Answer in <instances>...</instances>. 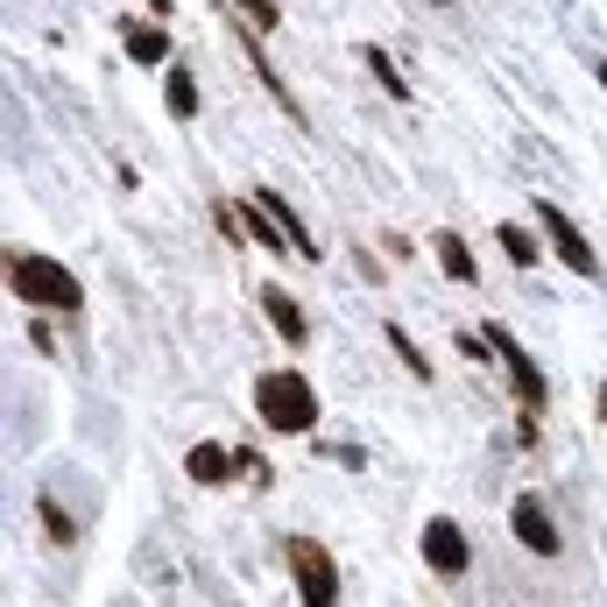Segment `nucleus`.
I'll return each instance as SVG.
<instances>
[{"instance_id":"nucleus-19","label":"nucleus","mask_w":607,"mask_h":607,"mask_svg":"<svg viewBox=\"0 0 607 607\" xmlns=\"http://www.w3.org/2000/svg\"><path fill=\"white\" fill-rule=\"evenodd\" d=\"M240 8L255 14V29H276V0H240Z\"/></svg>"},{"instance_id":"nucleus-6","label":"nucleus","mask_w":607,"mask_h":607,"mask_svg":"<svg viewBox=\"0 0 607 607\" xmlns=\"http://www.w3.org/2000/svg\"><path fill=\"white\" fill-rule=\"evenodd\" d=\"M537 226L552 234V248H558V261H565V269H579V276H600V255L586 248V234H579V226L558 213V205H537Z\"/></svg>"},{"instance_id":"nucleus-1","label":"nucleus","mask_w":607,"mask_h":607,"mask_svg":"<svg viewBox=\"0 0 607 607\" xmlns=\"http://www.w3.org/2000/svg\"><path fill=\"white\" fill-rule=\"evenodd\" d=\"M8 282H14V297H22V304H35V311H79V304H85L79 276H71L64 261L29 255V248H8Z\"/></svg>"},{"instance_id":"nucleus-5","label":"nucleus","mask_w":607,"mask_h":607,"mask_svg":"<svg viewBox=\"0 0 607 607\" xmlns=\"http://www.w3.org/2000/svg\"><path fill=\"white\" fill-rule=\"evenodd\" d=\"M424 565H431V573H445V579H460L473 565V544H466V529L452 516H431L424 523Z\"/></svg>"},{"instance_id":"nucleus-9","label":"nucleus","mask_w":607,"mask_h":607,"mask_svg":"<svg viewBox=\"0 0 607 607\" xmlns=\"http://www.w3.org/2000/svg\"><path fill=\"white\" fill-rule=\"evenodd\" d=\"M255 198H261V205H269V219L282 226V234H290V248H297L304 261H318V248H311V226H304V219H297V205H290V198H282V192H261V184H255Z\"/></svg>"},{"instance_id":"nucleus-16","label":"nucleus","mask_w":607,"mask_h":607,"mask_svg":"<svg viewBox=\"0 0 607 607\" xmlns=\"http://www.w3.org/2000/svg\"><path fill=\"white\" fill-rule=\"evenodd\" d=\"M368 71H374V79H382V92H395V100H410V79H395L389 50H368Z\"/></svg>"},{"instance_id":"nucleus-8","label":"nucleus","mask_w":607,"mask_h":607,"mask_svg":"<svg viewBox=\"0 0 607 607\" xmlns=\"http://www.w3.org/2000/svg\"><path fill=\"white\" fill-rule=\"evenodd\" d=\"M261 311H269V326L290 339V347H304V339H311V326H304V311H297L290 290H276V282H269V290H261Z\"/></svg>"},{"instance_id":"nucleus-2","label":"nucleus","mask_w":607,"mask_h":607,"mask_svg":"<svg viewBox=\"0 0 607 607\" xmlns=\"http://www.w3.org/2000/svg\"><path fill=\"white\" fill-rule=\"evenodd\" d=\"M255 416H261L269 431H311V424H318V389H311V374H297V368L255 374Z\"/></svg>"},{"instance_id":"nucleus-18","label":"nucleus","mask_w":607,"mask_h":607,"mask_svg":"<svg viewBox=\"0 0 607 607\" xmlns=\"http://www.w3.org/2000/svg\"><path fill=\"white\" fill-rule=\"evenodd\" d=\"M389 347H395V353H403V368H410V374H431V360H424V353H416V339H410L403 326H389Z\"/></svg>"},{"instance_id":"nucleus-21","label":"nucleus","mask_w":607,"mask_h":607,"mask_svg":"<svg viewBox=\"0 0 607 607\" xmlns=\"http://www.w3.org/2000/svg\"><path fill=\"white\" fill-rule=\"evenodd\" d=\"M148 8H156V14H163V8H169V0H148Z\"/></svg>"},{"instance_id":"nucleus-12","label":"nucleus","mask_w":607,"mask_h":607,"mask_svg":"<svg viewBox=\"0 0 607 607\" xmlns=\"http://www.w3.org/2000/svg\"><path fill=\"white\" fill-rule=\"evenodd\" d=\"M163 106H169V121H192V113H198V79H192V64H169Z\"/></svg>"},{"instance_id":"nucleus-22","label":"nucleus","mask_w":607,"mask_h":607,"mask_svg":"<svg viewBox=\"0 0 607 607\" xmlns=\"http://www.w3.org/2000/svg\"><path fill=\"white\" fill-rule=\"evenodd\" d=\"M439 8H445V0H439Z\"/></svg>"},{"instance_id":"nucleus-17","label":"nucleus","mask_w":607,"mask_h":607,"mask_svg":"<svg viewBox=\"0 0 607 607\" xmlns=\"http://www.w3.org/2000/svg\"><path fill=\"white\" fill-rule=\"evenodd\" d=\"M35 508H43V523H50V544H71V537H79V523H71V516H64V508H56L50 495L35 502Z\"/></svg>"},{"instance_id":"nucleus-11","label":"nucleus","mask_w":607,"mask_h":607,"mask_svg":"<svg viewBox=\"0 0 607 607\" xmlns=\"http://www.w3.org/2000/svg\"><path fill=\"white\" fill-rule=\"evenodd\" d=\"M431 248H439V269L452 282H481V261H473V248H466L460 234H431Z\"/></svg>"},{"instance_id":"nucleus-14","label":"nucleus","mask_w":607,"mask_h":607,"mask_svg":"<svg viewBox=\"0 0 607 607\" xmlns=\"http://www.w3.org/2000/svg\"><path fill=\"white\" fill-rule=\"evenodd\" d=\"M495 240L508 248V261H516V269H537V255H544V248H537V234H529V226H502Z\"/></svg>"},{"instance_id":"nucleus-4","label":"nucleus","mask_w":607,"mask_h":607,"mask_svg":"<svg viewBox=\"0 0 607 607\" xmlns=\"http://www.w3.org/2000/svg\"><path fill=\"white\" fill-rule=\"evenodd\" d=\"M290 573H297L304 607H339V565L318 537H290Z\"/></svg>"},{"instance_id":"nucleus-13","label":"nucleus","mask_w":607,"mask_h":607,"mask_svg":"<svg viewBox=\"0 0 607 607\" xmlns=\"http://www.w3.org/2000/svg\"><path fill=\"white\" fill-rule=\"evenodd\" d=\"M248 234H255V248H269V255H297V248H290V234H282V226L269 219V205H261L255 192H248Z\"/></svg>"},{"instance_id":"nucleus-20","label":"nucleus","mask_w":607,"mask_h":607,"mask_svg":"<svg viewBox=\"0 0 607 607\" xmlns=\"http://www.w3.org/2000/svg\"><path fill=\"white\" fill-rule=\"evenodd\" d=\"M600 424H607V389H600Z\"/></svg>"},{"instance_id":"nucleus-7","label":"nucleus","mask_w":607,"mask_h":607,"mask_svg":"<svg viewBox=\"0 0 607 607\" xmlns=\"http://www.w3.org/2000/svg\"><path fill=\"white\" fill-rule=\"evenodd\" d=\"M516 544H529L537 558H552V552H558V529H552V516H544V502H537V495H523V502H516Z\"/></svg>"},{"instance_id":"nucleus-15","label":"nucleus","mask_w":607,"mask_h":607,"mask_svg":"<svg viewBox=\"0 0 607 607\" xmlns=\"http://www.w3.org/2000/svg\"><path fill=\"white\" fill-rule=\"evenodd\" d=\"M127 56H135V64H156V56H169V35L163 29H127Z\"/></svg>"},{"instance_id":"nucleus-3","label":"nucleus","mask_w":607,"mask_h":607,"mask_svg":"<svg viewBox=\"0 0 607 607\" xmlns=\"http://www.w3.org/2000/svg\"><path fill=\"white\" fill-rule=\"evenodd\" d=\"M481 339L502 353L508 389H516V403H523V416H529V424H523V439H537V416H544V374H537V360H529V353H523V347H516V339H508L502 326H487Z\"/></svg>"},{"instance_id":"nucleus-10","label":"nucleus","mask_w":607,"mask_h":607,"mask_svg":"<svg viewBox=\"0 0 607 607\" xmlns=\"http://www.w3.org/2000/svg\"><path fill=\"white\" fill-rule=\"evenodd\" d=\"M184 473H192L198 487H219V481H234V473H240V460H234V452H219V445H192Z\"/></svg>"}]
</instances>
